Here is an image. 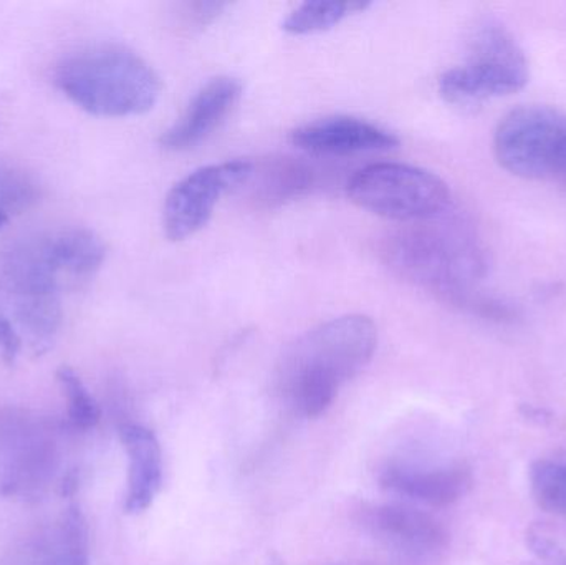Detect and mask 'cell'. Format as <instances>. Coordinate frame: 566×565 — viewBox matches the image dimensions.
<instances>
[{"label": "cell", "instance_id": "ac0fdd59", "mask_svg": "<svg viewBox=\"0 0 566 565\" xmlns=\"http://www.w3.org/2000/svg\"><path fill=\"white\" fill-rule=\"evenodd\" d=\"M56 380L66 400V420L73 430L86 431L95 428L102 418V410L80 375L69 365L56 370Z\"/></svg>", "mask_w": 566, "mask_h": 565}, {"label": "cell", "instance_id": "5b68a950", "mask_svg": "<svg viewBox=\"0 0 566 565\" xmlns=\"http://www.w3.org/2000/svg\"><path fill=\"white\" fill-rule=\"evenodd\" d=\"M528 75L527 56L511 30L489 19L475 27L468 62L441 76L439 92L454 105H475L518 92Z\"/></svg>", "mask_w": 566, "mask_h": 565}, {"label": "cell", "instance_id": "30bf717a", "mask_svg": "<svg viewBox=\"0 0 566 565\" xmlns=\"http://www.w3.org/2000/svg\"><path fill=\"white\" fill-rule=\"evenodd\" d=\"M290 142L302 151L323 156L386 151L399 145L398 136L388 129L355 116H326L306 123L290 133Z\"/></svg>", "mask_w": 566, "mask_h": 565}, {"label": "cell", "instance_id": "44dd1931", "mask_svg": "<svg viewBox=\"0 0 566 565\" xmlns=\"http://www.w3.org/2000/svg\"><path fill=\"white\" fill-rule=\"evenodd\" d=\"M228 7V3L219 2H198V3H186L185 6V20L186 25H198L202 27L206 23L214 20L222 10Z\"/></svg>", "mask_w": 566, "mask_h": 565}, {"label": "cell", "instance_id": "9a60e30c", "mask_svg": "<svg viewBox=\"0 0 566 565\" xmlns=\"http://www.w3.org/2000/svg\"><path fill=\"white\" fill-rule=\"evenodd\" d=\"M313 185L312 169L293 159H277L258 172L259 201L268 206L282 205L290 199L298 198Z\"/></svg>", "mask_w": 566, "mask_h": 565}, {"label": "cell", "instance_id": "2e32d148", "mask_svg": "<svg viewBox=\"0 0 566 565\" xmlns=\"http://www.w3.org/2000/svg\"><path fill=\"white\" fill-rule=\"evenodd\" d=\"M531 490L538 506L566 517V450L548 454L532 464Z\"/></svg>", "mask_w": 566, "mask_h": 565}, {"label": "cell", "instance_id": "3957f363", "mask_svg": "<svg viewBox=\"0 0 566 565\" xmlns=\"http://www.w3.org/2000/svg\"><path fill=\"white\" fill-rule=\"evenodd\" d=\"M53 76L60 92L78 108L106 118L148 113L163 90L158 73L143 56L115 43L70 53Z\"/></svg>", "mask_w": 566, "mask_h": 565}, {"label": "cell", "instance_id": "d6986e66", "mask_svg": "<svg viewBox=\"0 0 566 565\" xmlns=\"http://www.w3.org/2000/svg\"><path fill=\"white\" fill-rule=\"evenodd\" d=\"M36 199V186L25 172L0 163V211H20Z\"/></svg>", "mask_w": 566, "mask_h": 565}, {"label": "cell", "instance_id": "6da1fadb", "mask_svg": "<svg viewBox=\"0 0 566 565\" xmlns=\"http://www.w3.org/2000/svg\"><path fill=\"white\" fill-rule=\"evenodd\" d=\"M446 215V212H444ZM438 218L411 222L382 242L381 255L395 274L442 301L488 315L492 301L478 294L488 255L464 222Z\"/></svg>", "mask_w": 566, "mask_h": 565}, {"label": "cell", "instance_id": "5bb4252c", "mask_svg": "<svg viewBox=\"0 0 566 565\" xmlns=\"http://www.w3.org/2000/svg\"><path fill=\"white\" fill-rule=\"evenodd\" d=\"M368 524L378 536L396 546L432 553L446 546L448 534L434 517L415 508L385 504L369 511Z\"/></svg>", "mask_w": 566, "mask_h": 565}, {"label": "cell", "instance_id": "ffe728a7", "mask_svg": "<svg viewBox=\"0 0 566 565\" xmlns=\"http://www.w3.org/2000/svg\"><path fill=\"white\" fill-rule=\"evenodd\" d=\"M23 341L17 328L13 327L9 315L0 307V354L7 364H13L22 350Z\"/></svg>", "mask_w": 566, "mask_h": 565}, {"label": "cell", "instance_id": "7402d4cb", "mask_svg": "<svg viewBox=\"0 0 566 565\" xmlns=\"http://www.w3.org/2000/svg\"><path fill=\"white\" fill-rule=\"evenodd\" d=\"M7 221H9V216H7L6 212L0 211V229L7 224Z\"/></svg>", "mask_w": 566, "mask_h": 565}, {"label": "cell", "instance_id": "e0dca14e", "mask_svg": "<svg viewBox=\"0 0 566 565\" xmlns=\"http://www.w3.org/2000/svg\"><path fill=\"white\" fill-rule=\"evenodd\" d=\"M366 2H306L296 7L285 20L282 29L290 35H310L338 25L346 17L368 9Z\"/></svg>", "mask_w": 566, "mask_h": 565}, {"label": "cell", "instance_id": "277c9868", "mask_svg": "<svg viewBox=\"0 0 566 565\" xmlns=\"http://www.w3.org/2000/svg\"><path fill=\"white\" fill-rule=\"evenodd\" d=\"M59 431L23 411L0 414V494L12 500H39L52 486L62 493L72 474L62 473Z\"/></svg>", "mask_w": 566, "mask_h": 565}, {"label": "cell", "instance_id": "ba28073f", "mask_svg": "<svg viewBox=\"0 0 566 565\" xmlns=\"http://www.w3.org/2000/svg\"><path fill=\"white\" fill-rule=\"evenodd\" d=\"M251 161L232 159L202 166L172 186L163 208V228L169 241H185L201 231L214 215L216 206L231 189L245 185L252 175Z\"/></svg>", "mask_w": 566, "mask_h": 565}, {"label": "cell", "instance_id": "603a6c76", "mask_svg": "<svg viewBox=\"0 0 566 565\" xmlns=\"http://www.w3.org/2000/svg\"><path fill=\"white\" fill-rule=\"evenodd\" d=\"M558 179H560L562 185H564L566 188V168L564 169V172H562L560 178Z\"/></svg>", "mask_w": 566, "mask_h": 565}, {"label": "cell", "instance_id": "8992f818", "mask_svg": "<svg viewBox=\"0 0 566 565\" xmlns=\"http://www.w3.org/2000/svg\"><path fill=\"white\" fill-rule=\"evenodd\" d=\"M348 198L371 215L409 224L438 218L451 206L449 186L438 175L401 163L359 169L349 179Z\"/></svg>", "mask_w": 566, "mask_h": 565}, {"label": "cell", "instance_id": "9c48e42d", "mask_svg": "<svg viewBox=\"0 0 566 565\" xmlns=\"http://www.w3.org/2000/svg\"><path fill=\"white\" fill-rule=\"evenodd\" d=\"M90 541L85 517L69 508L59 517L23 537L2 565H88Z\"/></svg>", "mask_w": 566, "mask_h": 565}, {"label": "cell", "instance_id": "7a4b0ae2", "mask_svg": "<svg viewBox=\"0 0 566 565\" xmlns=\"http://www.w3.org/2000/svg\"><path fill=\"white\" fill-rule=\"evenodd\" d=\"M376 347L378 328L366 315H343L312 328L279 362L283 400L302 417H319L332 407L339 388L371 362Z\"/></svg>", "mask_w": 566, "mask_h": 565}, {"label": "cell", "instance_id": "7c38bea8", "mask_svg": "<svg viewBox=\"0 0 566 565\" xmlns=\"http://www.w3.org/2000/svg\"><path fill=\"white\" fill-rule=\"evenodd\" d=\"M119 440L128 457V490L125 510L142 514L153 506L163 486V451L158 438L143 425L119 428Z\"/></svg>", "mask_w": 566, "mask_h": 565}, {"label": "cell", "instance_id": "8fae6325", "mask_svg": "<svg viewBox=\"0 0 566 565\" xmlns=\"http://www.w3.org/2000/svg\"><path fill=\"white\" fill-rule=\"evenodd\" d=\"M242 95V83L234 76H218L206 83L189 103L181 118L163 133L159 145L166 151H189L209 138Z\"/></svg>", "mask_w": 566, "mask_h": 565}, {"label": "cell", "instance_id": "52a82bcc", "mask_svg": "<svg viewBox=\"0 0 566 565\" xmlns=\"http://www.w3.org/2000/svg\"><path fill=\"white\" fill-rule=\"evenodd\" d=\"M499 165L524 179L560 178L566 168V115L551 106L512 109L494 135Z\"/></svg>", "mask_w": 566, "mask_h": 565}, {"label": "cell", "instance_id": "4fadbf2b", "mask_svg": "<svg viewBox=\"0 0 566 565\" xmlns=\"http://www.w3.org/2000/svg\"><path fill=\"white\" fill-rule=\"evenodd\" d=\"M382 486L402 496L429 506H451L465 496L472 484V474L465 464L446 467H389L381 477Z\"/></svg>", "mask_w": 566, "mask_h": 565}]
</instances>
